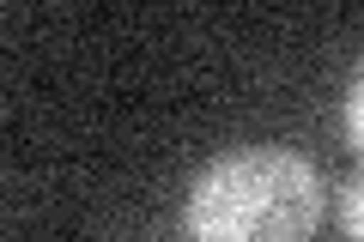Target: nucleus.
<instances>
[{
    "mask_svg": "<svg viewBox=\"0 0 364 242\" xmlns=\"http://www.w3.org/2000/svg\"><path fill=\"white\" fill-rule=\"evenodd\" d=\"M322 218V176L291 145H237L213 158L182 200L195 242H304Z\"/></svg>",
    "mask_w": 364,
    "mask_h": 242,
    "instance_id": "f257e3e1",
    "label": "nucleus"
},
{
    "mask_svg": "<svg viewBox=\"0 0 364 242\" xmlns=\"http://www.w3.org/2000/svg\"><path fill=\"white\" fill-rule=\"evenodd\" d=\"M340 230H346V242H364V170L340 188Z\"/></svg>",
    "mask_w": 364,
    "mask_h": 242,
    "instance_id": "f03ea898",
    "label": "nucleus"
},
{
    "mask_svg": "<svg viewBox=\"0 0 364 242\" xmlns=\"http://www.w3.org/2000/svg\"><path fill=\"white\" fill-rule=\"evenodd\" d=\"M340 115H346V140H352V152L364 158V67L352 73V85H346V109H340Z\"/></svg>",
    "mask_w": 364,
    "mask_h": 242,
    "instance_id": "7ed1b4c3",
    "label": "nucleus"
}]
</instances>
